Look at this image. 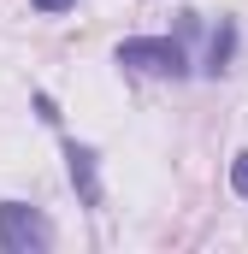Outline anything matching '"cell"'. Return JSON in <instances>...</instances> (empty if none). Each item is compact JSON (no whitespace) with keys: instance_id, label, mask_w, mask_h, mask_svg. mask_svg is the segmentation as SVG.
Returning <instances> with one entry per match:
<instances>
[{"instance_id":"1","label":"cell","mask_w":248,"mask_h":254,"mask_svg":"<svg viewBox=\"0 0 248 254\" xmlns=\"http://www.w3.org/2000/svg\"><path fill=\"white\" fill-rule=\"evenodd\" d=\"M113 60L124 65V71H142V77H189V54L178 36H124L119 54Z\"/></svg>"},{"instance_id":"2","label":"cell","mask_w":248,"mask_h":254,"mask_svg":"<svg viewBox=\"0 0 248 254\" xmlns=\"http://www.w3.org/2000/svg\"><path fill=\"white\" fill-rule=\"evenodd\" d=\"M54 219L30 201H0V254H48Z\"/></svg>"},{"instance_id":"3","label":"cell","mask_w":248,"mask_h":254,"mask_svg":"<svg viewBox=\"0 0 248 254\" xmlns=\"http://www.w3.org/2000/svg\"><path fill=\"white\" fill-rule=\"evenodd\" d=\"M65 172H71V190L83 207H101V154L77 136H65Z\"/></svg>"},{"instance_id":"4","label":"cell","mask_w":248,"mask_h":254,"mask_svg":"<svg viewBox=\"0 0 248 254\" xmlns=\"http://www.w3.org/2000/svg\"><path fill=\"white\" fill-rule=\"evenodd\" d=\"M231 60H237V18H219V30H213V42H207V77H225L231 71Z\"/></svg>"},{"instance_id":"5","label":"cell","mask_w":248,"mask_h":254,"mask_svg":"<svg viewBox=\"0 0 248 254\" xmlns=\"http://www.w3.org/2000/svg\"><path fill=\"white\" fill-rule=\"evenodd\" d=\"M231 190H237V195L248 201V148L237 154V160H231Z\"/></svg>"},{"instance_id":"6","label":"cell","mask_w":248,"mask_h":254,"mask_svg":"<svg viewBox=\"0 0 248 254\" xmlns=\"http://www.w3.org/2000/svg\"><path fill=\"white\" fill-rule=\"evenodd\" d=\"M36 119H42V125H60V107H54V95H36Z\"/></svg>"},{"instance_id":"7","label":"cell","mask_w":248,"mask_h":254,"mask_svg":"<svg viewBox=\"0 0 248 254\" xmlns=\"http://www.w3.org/2000/svg\"><path fill=\"white\" fill-rule=\"evenodd\" d=\"M30 6H36V12H42V18H60V12H71V6H77V0H30Z\"/></svg>"}]
</instances>
